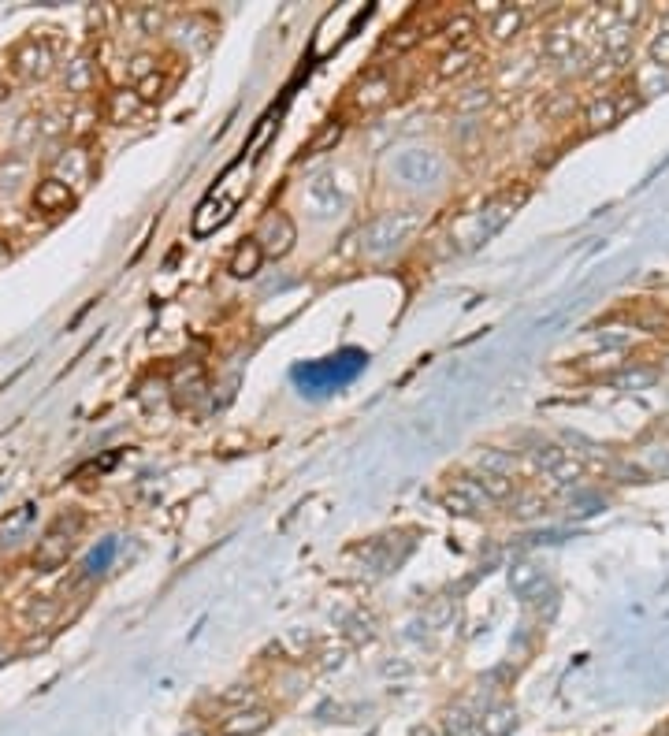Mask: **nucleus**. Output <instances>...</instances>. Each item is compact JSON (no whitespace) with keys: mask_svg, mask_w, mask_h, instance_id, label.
I'll list each match as a JSON object with an SVG mask.
<instances>
[{"mask_svg":"<svg viewBox=\"0 0 669 736\" xmlns=\"http://www.w3.org/2000/svg\"><path fill=\"white\" fill-rule=\"evenodd\" d=\"M368 357L361 350H342L335 357H324V361H313V365H302L294 372V380L302 383L309 395H328V391H339L346 383L354 380L357 372L365 368Z\"/></svg>","mask_w":669,"mask_h":736,"instance_id":"1","label":"nucleus"},{"mask_svg":"<svg viewBox=\"0 0 669 736\" xmlns=\"http://www.w3.org/2000/svg\"><path fill=\"white\" fill-rule=\"evenodd\" d=\"M242 194H246V186H235V190H227V175H223L220 183H216V190H212L209 198L197 205V212H194V235L205 238V235H212L216 227L227 224V220L235 216Z\"/></svg>","mask_w":669,"mask_h":736,"instance_id":"2","label":"nucleus"},{"mask_svg":"<svg viewBox=\"0 0 669 736\" xmlns=\"http://www.w3.org/2000/svg\"><path fill=\"white\" fill-rule=\"evenodd\" d=\"M53 67H56V53L45 38H27L12 49V71L19 79H27V82L49 79Z\"/></svg>","mask_w":669,"mask_h":736,"instance_id":"3","label":"nucleus"},{"mask_svg":"<svg viewBox=\"0 0 669 736\" xmlns=\"http://www.w3.org/2000/svg\"><path fill=\"white\" fill-rule=\"evenodd\" d=\"M253 242L261 246L264 257H287V253L294 250V242H298V227H294V220H290V216H283V212H272V216H264V220H261V227H257Z\"/></svg>","mask_w":669,"mask_h":736,"instance_id":"4","label":"nucleus"},{"mask_svg":"<svg viewBox=\"0 0 669 736\" xmlns=\"http://www.w3.org/2000/svg\"><path fill=\"white\" fill-rule=\"evenodd\" d=\"M79 525H82V517H71V525H67V517H60V521L45 532V539H41V547H38L41 566H60V562H67V551H71V539H75Z\"/></svg>","mask_w":669,"mask_h":736,"instance_id":"5","label":"nucleus"},{"mask_svg":"<svg viewBox=\"0 0 669 736\" xmlns=\"http://www.w3.org/2000/svg\"><path fill=\"white\" fill-rule=\"evenodd\" d=\"M75 205V190L67 183H60L56 175L41 179L38 190H34V209L45 212V216H56V212H67Z\"/></svg>","mask_w":669,"mask_h":736,"instance_id":"6","label":"nucleus"},{"mask_svg":"<svg viewBox=\"0 0 669 736\" xmlns=\"http://www.w3.org/2000/svg\"><path fill=\"white\" fill-rule=\"evenodd\" d=\"M90 153H86V149H82V145H71V149H67L64 157L56 160V171H60V175H56V179H60V183H75V186H82L86 183V179H90Z\"/></svg>","mask_w":669,"mask_h":736,"instance_id":"7","label":"nucleus"},{"mask_svg":"<svg viewBox=\"0 0 669 736\" xmlns=\"http://www.w3.org/2000/svg\"><path fill=\"white\" fill-rule=\"evenodd\" d=\"M625 108H629V105H625L617 93H603L599 101H591L588 123H591V127H610V123H617V119L625 116Z\"/></svg>","mask_w":669,"mask_h":736,"instance_id":"8","label":"nucleus"},{"mask_svg":"<svg viewBox=\"0 0 669 736\" xmlns=\"http://www.w3.org/2000/svg\"><path fill=\"white\" fill-rule=\"evenodd\" d=\"M261 264H264V253H261V246H257V242H242V246H238L235 250V257H231V268H227V272H231V276H238V279H246V276H257V272H261Z\"/></svg>","mask_w":669,"mask_h":736,"instance_id":"9","label":"nucleus"},{"mask_svg":"<svg viewBox=\"0 0 669 736\" xmlns=\"http://www.w3.org/2000/svg\"><path fill=\"white\" fill-rule=\"evenodd\" d=\"M268 710H242V714H235L231 722H223V733L227 736H253L261 733V729H268Z\"/></svg>","mask_w":669,"mask_h":736,"instance_id":"10","label":"nucleus"},{"mask_svg":"<svg viewBox=\"0 0 669 736\" xmlns=\"http://www.w3.org/2000/svg\"><path fill=\"white\" fill-rule=\"evenodd\" d=\"M142 108H145V101L138 97V90H119V93H112V101H108V119H112V123H127V119H134Z\"/></svg>","mask_w":669,"mask_h":736,"instance_id":"11","label":"nucleus"},{"mask_svg":"<svg viewBox=\"0 0 669 736\" xmlns=\"http://www.w3.org/2000/svg\"><path fill=\"white\" fill-rule=\"evenodd\" d=\"M513 725H517V714H513V707H491L480 718V733L484 736H510L513 733Z\"/></svg>","mask_w":669,"mask_h":736,"instance_id":"12","label":"nucleus"},{"mask_svg":"<svg viewBox=\"0 0 669 736\" xmlns=\"http://www.w3.org/2000/svg\"><path fill=\"white\" fill-rule=\"evenodd\" d=\"M387 97H391V82L383 79V75H372V79L365 82V86H361V93H357V105L365 108H380V105H387Z\"/></svg>","mask_w":669,"mask_h":736,"instance_id":"13","label":"nucleus"},{"mask_svg":"<svg viewBox=\"0 0 669 736\" xmlns=\"http://www.w3.org/2000/svg\"><path fill=\"white\" fill-rule=\"evenodd\" d=\"M93 79H97V71H93L90 60H75V64H67V71H64V86L71 93H86L93 86Z\"/></svg>","mask_w":669,"mask_h":736,"instance_id":"14","label":"nucleus"},{"mask_svg":"<svg viewBox=\"0 0 669 736\" xmlns=\"http://www.w3.org/2000/svg\"><path fill=\"white\" fill-rule=\"evenodd\" d=\"M521 23H525V15L517 12V8H499V12H495V19H491V34H495L499 41H506V38H513V34L521 30Z\"/></svg>","mask_w":669,"mask_h":736,"instance_id":"15","label":"nucleus"},{"mask_svg":"<svg viewBox=\"0 0 669 736\" xmlns=\"http://www.w3.org/2000/svg\"><path fill=\"white\" fill-rule=\"evenodd\" d=\"M473 67V53L469 49H454V53H446L439 60V79H458Z\"/></svg>","mask_w":669,"mask_h":736,"instance_id":"16","label":"nucleus"},{"mask_svg":"<svg viewBox=\"0 0 669 736\" xmlns=\"http://www.w3.org/2000/svg\"><path fill=\"white\" fill-rule=\"evenodd\" d=\"M473 725H476V718H469V710L458 707V710H450V714H446L443 729H446V736H469L473 733Z\"/></svg>","mask_w":669,"mask_h":736,"instance_id":"17","label":"nucleus"},{"mask_svg":"<svg viewBox=\"0 0 669 736\" xmlns=\"http://www.w3.org/2000/svg\"><path fill=\"white\" fill-rule=\"evenodd\" d=\"M573 34H565V30H551V38H547V56L554 60H573Z\"/></svg>","mask_w":669,"mask_h":736,"instance_id":"18","label":"nucleus"},{"mask_svg":"<svg viewBox=\"0 0 669 736\" xmlns=\"http://www.w3.org/2000/svg\"><path fill=\"white\" fill-rule=\"evenodd\" d=\"M53 614H56V599L53 595H38V599H34V603H30V629H34V625H49V621H53Z\"/></svg>","mask_w":669,"mask_h":736,"instance_id":"19","label":"nucleus"},{"mask_svg":"<svg viewBox=\"0 0 669 736\" xmlns=\"http://www.w3.org/2000/svg\"><path fill=\"white\" fill-rule=\"evenodd\" d=\"M473 30H476L473 19H469V15H458V19H454V23L446 27V38L454 41L458 49H465V41H469V34H473Z\"/></svg>","mask_w":669,"mask_h":736,"instance_id":"20","label":"nucleus"},{"mask_svg":"<svg viewBox=\"0 0 669 736\" xmlns=\"http://www.w3.org/2000/svg\"><path fill=\"white\" fill-rule=\"evenodd\" d=\"M112 554H116V543L105 539V543H101V551H93L90 558H86V573H101V569L112 562Z\"/></svg>","mask_w":669,"mask_h":736,"instance_id":"21","label":"nucleus"},{"mask_svg":"<svg viewBox=\"0 0 669 736\" xmlns=\"http://www.w3.org/2000/svg\"><path fill=\"white\" fill-rule=\"evenodd\" d=\"M417 41H420L417 30H413V27H402V30H398V38L387 41V49H391V53H406L409 45H417Z\"/></svg>","mask_w":669,"mask_h":736,"instance_id":"22","label":"nucleus"},{"mask_svg":"<svg viewBox=\"0 0 669 736\" xmlns=\"http://www.w3.org/2000/svg\"><path fill=\"white\" fill-rule=\"evenodd\" d=\"M651 56H655V64L669 67V30H662V34L651 41Z\"/></svg>","mask_w":669,"mask_h":736,"instance_id":"23","label":"nucleus"},{"mask_svg":"<svg viewBox=\"0 0 669 736\" xmlns=\"http://www.w3.org/2000/svg\"><path fill=\"white\" fill-rule=\"evenodd\" d=\"M30 513H34V506H23V510L12 517V521H0V532H8V536H12V532H19V528L30 521Z\"/></svg>","mask_w":669,"mask_h":736,"instance_id":"24","label":"nucleus"},{"mask_svg":"<svg viewBox=\"0 0 669 736\" xmlns=\"http://www.w3.org/2000/svg\"><path fill=\"white\" fill-rule=\"evenodd\" d=\"M339 127H335V123H331V127H328V131H324V134H320V138H316V142L313 145H309V149H313V153H320V149H324V145H331V142H339Z\"/></svg>","mask_w":669,"mask_h":736,"instance_id":"25","label":"nucleus"},{"mask_svg":"<svg viewBox=\"0 0 669 736\" xmlns=\"http://www.w3.org/2000/svg\"><path fill=\"white\" fill-rule=\"evenodd\" d=\"M8 257H12V250H8V242H4V238H0V264L8 261Z\"/></svg>","mask_w":669,"mask_h":736,"instance_id":"26","label":"nucleus"},{"mask_svg":"<svg viewBox=\"0 0 669 736\" xmlns=\"http://www.w3.org/2000/svg\"><path fill=\"white\" fill-rule=\"evenodd\" d=\"M4 93H8V82H4V75H0V97H4Z\"/></svg>","mask_w":669,"mask_h":736,"instance_id":"27","label":"nucleus"}]
</instances>
